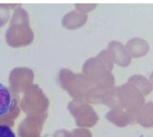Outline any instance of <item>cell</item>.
Returning <instances> with one entry per match:
<instances>
[{
	"instance_id": "7a4b0ae2",
	"label": "cell",
	"mask_w": 153,
	"mask_h": 137,
	"mask_svg": "<svg viewBox=\"0 0 153 137\" xmlns=\"http://www.w3.org/2000/svg\"><path fill=\"white\" fill-rule=\"evenodd\" d=\"M0 137H16V133L9 126L0 125Z\"/></svg>"
},
{
	"instance_id": "6da1fadb",
	"label": "cell",
	"mask_w": 153,
	"mask_h": 137,
	"mask_svg": "<svg viewBox=\"0 0 153 137\" xmlns=\"http://www.w3.org/2000/svg\"><path fill=\"white\" fill-rule=\"evenodd\" d=\"M13 100L9 88L0 83V117L6 115L12 110Z\"/></svg>"
}]
</instances>
